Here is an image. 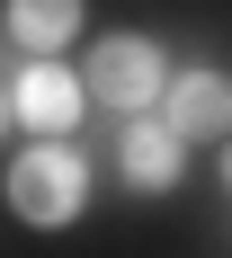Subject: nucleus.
<instances>
[{
    "label": "nucleus",
    "mask_w": 232,
    "mask_h": 258,
    "mask_svg": "<svg viewBox=\"0 0 232 258\" xmlns=\"http://www.w3.org/2000/svg\"><path fill=\"white\" fill-rule=\"evenodd\" d=\"M89 187L99 178H89V152L72 134H27V152H9V169H0V205L27 232H72L89 214Z\"/></svg>",
    "instance_id": "nucleus-1"
},
{
    "label": "nucleus",
    "mask_w": 232,
    "mask_h": 258,
    "mask_svg": "<svg viewBox=\"0 0 232 258\" xmlns=\"http://www.w3.org/2000/svg\"><path fill=\"white\" fill-rule=\"evenodd\" d=\"M80 89H89L107 116H152L161 89H170V53H161V36H143V27L99 36L89 62H80Z\"/></svg>",
    "instance_id": "nucleus-2"
},
{
    "label": "nucleus",
    "mask_w": 232,
    "mask_h": 258,
    "mask_svg": "<svg viewBox=\"0 0 232 258\" xmlns=\"http://www.w3.org/2000/svg\"><path fill=\"white\" fill-rule=\"evenodd\" d=\"M152 116L179 134V143H223V134H232V72H214V62L170 72V89H161Z\"/></svg>",
    "instance_id": "nucleus-3"
},
{
    "label": "nucleus",
    "mask_w": 232,
    "mask_h": 258,
    "mask_svg": "<svg viewBox=\"0 0 232 258\" xmlns=\"http://www.w3.org/2000/svg\"><path fill=\"white\" fill-rule=\"evenodd\" d=\"M116 178H125V196H170L188 178V143L161 116H116Z\"/></svg>",
    "instance_id": "nucleus-4"
},
{
    "label": "nucleus",
    "mask_w": 232,
    "mask_h": 258,
    "mask_svg": "<svg viewBox=\"0 0 232 258\" xmlns=\"http://www.w3.org/2000/svg\"><path fill=\"white\" fill-rule=\"evenodd\" d=\"M80 107H89V89H80L72 62H18V80H9V125L18 134H72Z\"/></svg>",
    "instance_id": "nucleus-5"
},
{
    "label": "nucleus",
    "mask_w": 232,
    "mask_h": 258,
    "mask_svg": "<svg viewBox=\"0 0 232 258\" xmlns=\"http://www.w3.org/2000/svg\"><path fill=\"white\" fill-rule=\"evenodd\" d=\"M80 27H89V0H0V36L18 45V62H63Z\"/></svg>",
    "instance_id": "nucleus-6"
},
{
    "label": "nucleus",
    "mask_w": 232,
    "mask_h": 258,
    "mask_svg": "<svg viewBox=\"0 0 232 258\" xmlns=\"http://www.w3.org/2000/svg\"><path fill=\"white\" fill-rule=\"evenodd\" d=\"M9 134H18V125H9V80H0V143H9Z\"/></svg>",
    "instance_id": "nucleus-7"
},
{
    "label": "nucleus",
    "mask_w": 232,
    "mask_h": 258,
    "mask_svg": "<svg viewBox=\"0 0 232 258\" xmlns=\"http://www.w3.org/2000/svg\"><path fill=\"white\" fill-rule=\"evenodd\" d=\"M214 152H223V187H232V134H223V143H214Z\"/></svg>",
    "instance_id": "nucleus-8"
}]
</instances>
